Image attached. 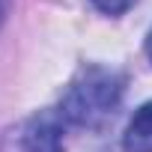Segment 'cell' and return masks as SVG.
Segmentation results:
<instances>
[{"label": "cell", "mask_w": 152, "mask_h": 152, "mask_svg": "<svg viewBox=\"0 0 152 152\" xmlns=\"http://www.w3.org/2000/svg\"><path fill=\"white\" fill-rule=\"evenodd\" d=\"M146 54H149V60H152V30H149V36H146Z\"/></svg>", "instance_id": "8992f818"}, {"label": "cell", "mask_w": 152, "mask_h": 152, "mask_svg": "<svg viewBox=\"0 0 152 152\" xmlns=\"http://www.w3.org/2000/svg\"><path fill=\"white\" fill-rule=\"evenodd\" d=\"M134 3H137V0H93V6H96L99 12H104V15H122V12H128Z\"/></svg>", "instance_id": "277c9868"}, {"label": "cell", "mask_w": 152, "mask_h": 152, "mask_svg": "<svg viewBox=\"0 0 152 152\" xmlns=\"http://www.w3.org/2000/svg\"><path fill=\"white\" fill-rule=\"evenodd\" d=\"M9 6H12V0H0V24L6 21V15H9Z\"/></svg>", "instance_id": "5b68a950"}, {"label": "cell", "mask_w": 152, "mask_h": 152, "mask_svg": "<svg viewBox=\"0 0 152 152\" xmlns=\"http://www.w3.org/2000/svg\"><path fill=\"white\" fill-rule=\"evenodd\" d=\"M60 122V113H33L3 134L0 152H66Z\"/></svg>", "instance_id": "7a4b0ae2"}, {"label": "cell", "mask_w": 152, "mask_h": 152, "mask_svg": "<svg viewBox=\"0 0 152 152\" xmlns=\"http://www.w3.org/2000/svg\"><path fill=\"white\" fill-rule=\"evenodd\" d=\"M125 93V78L107 66H84L60 99V116L78 128H102L113 119Z\"/></svg>", "instance_id": "6da1fadb"}, {"label": "cell", "mask_w": 152, "mask_h": 152, "mask_svg": "<svg viewBox=\"0 0 152 152\" xmlns=\"http://www.w3.org/2000/svg\"><path fill=\"white\" fill-rule=\"evenodd\" d=\"M125 152H152V102H146L140 110H134L125 137H122Z\"/></svg>", "instance_id": "3957f363"}]
</instances>
